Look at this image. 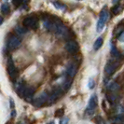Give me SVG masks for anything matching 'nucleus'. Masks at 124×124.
<instances>
[{"label":"nucleus","instance_id":"1","mask_svg":"<svg viewBox=\"0 0 124 124\" xmlns=\"http://www.w3.org/2000/svg\"><path fill=\"white\" fill-rule=\"evenodd\" d=\"M109 18V13H108V10L106 8H104L102 9V11L100 13V17L99 20H98V23H97V26H96V30L98 33H101L103 32L105 26H106V23L107 22V20Z\"/></svg>","mask_w":124,"mask_h":124},{"label":"nucleus","instance_id":"2","mask_svg":"<svg viewBox=\"0 0 124 124\" xmlns=\"http://www.w3.org/2000/svg\"><path fill=\"white\" fill-rule=\"evenodd\" d=\"M97 105H98V99H97V96L95 94H93V96L90 98V101H89V105H88V107L86 109V115L91 117L94 114V111H95V108L97 107Z\"/></svg>","mask_w":124,"mask_h":124},{"label":"nucleus","instance_id":"3","mask_svg":"<svg viewBox=\"0 0 124 124\" xmlns=\"http://www.w3.org/2000/svg\"><path fill=\"white\" fill-rule=\"evenodd\" d=\"M53 32L55 33L57 36L59 37H65L67 35V28L62 24L60 21H56L54 22V29Z\"/></svg>","mask_w":124,"mask_h":124},{"label":"nucleus","instance_id":"4","mask_svg":"<svg viewBox=\"0 0 124 124\" xmlns=\"http://www.w3.org/2000/svg\"><path fill=\"white\" fill-rule=\"evenodd\" d=\"M7 70H8V73L9 75L10 78L12 80H15L19 76V72H18V69L15 67L14 63H13L12 60L9 58L8 59V67H7Z\"/></svg>","mask_w":124,"mask_h":124},{"label":"nucleus","instance_id":"5","mask_svg":"<svg viewBox=\"0 0 124 124\" xmlns=\"http://www.w3.org/2000/svg\"><path fill=\"white\" fill-rule=\"evenodd\" d=\"M117 64L118 63L115 61H108L106 62V66H105V73L107 77H111L112 75H114V73L116 72V70L118 68Z\"/></svg>","mask_w":124,"mask_h":124},{"label":"nucleus","instance_id":"6","mask_svg":"<svg viewBox=\"0 0 124 124\" xmlns=\"http://www.w3.org/2000/svg\"><path fill=\"white\" fill-rule=\"evenodd\" d=\"M48 98H49V93L44 92L41 94H39L37 98L34 100V105L37 107H40L48 102Z\"/></svg>","mask_w":124,"mask_h":124},{"label":"nucleus","instance_id":"7","mask_svg":"<svg viewBox=\"0 0 124 124\" xmlns=\"http://www.w3.org/2000/svg\"><path fill=\"white\" fill-rule=\"evenodd\" d=\"M21 42H22V39L20 37H17V36H12L8 39V50H15L16 48H18L19 46L21 45Z\"/></svg>","mask_w":124,"mask_h":124},{"label":"nucleus","instance_id":"8","mask_svg":"<svg viewBox=\"0 0 124 124\" xmlns=\"http://www.w3.org/2000/svg\"><path fill=\"white\" fill-rule=\"evenodd\" d=\"M23 24L26 28H32V29H37V19L35 17H26L23 22Z\"/></svg>","mask_w":124,"mask_h":124},{"label":"nucleus","instance_id":"9","mask_svg":"<svg viewBox=\"0 0 124 124\" xmlns=\"http://www.w3.org/2000/svg\"><path fill=\"white\" fill-rule=\"evenodd\" d=\"M62 95V90L61 88H55L52 93L49 94V98H48V102L51 104V103H54L56 100H58L61 96Z\"/></svg>","mask_w":124,"mask_h":124},{"label":"nucleus","instance_id":"10","mask_svg":"<svg viewBox=\"0 0 124 124\" xmlns=\"http://www.w3.org/2000/svg\"><path fill=\"white\" fill-rule=\"evenodd\" d=\"M35 92H36V90H35L34 87H31V86H23V88L21 91V93L23 94V96L24 97L25 99L29 100L31 97H33Z\"/></svg>","mask_w":124,"mask_h":124},{"label":"nucleus","instance_id":"11","mask_svg":"<svg viewBox=\"0 0 124 124\" xmlns=\"http://www.w3.org/2000/svg\"><path fill=\"white\" fill-rule=\"evenodd\" d=\"M78 44L76 41L70 40L67 43L65 44V50H67V52H69L70 54H75L78 51Z\"/></svg>","mask_w":124,"mask_h":124},{"label":"nucleus","instance_id":"12","mask_svg":"<svg viewBox=\"0 0 124 124\" xmlns=\"http://www.w3.org/2000/svg\"><path fill=\"white\" fill-rule=\"evenodd\" d=\"M78 72V65L77 63H70L66 69V75L69 78H73Z\"/></svg>","mask_w":124,"mask_h":124},{"label":"nucleus","instance_id":"13","mask_svg":"<svg viewBox=\"0 0 124 124\" xmlns=\"http://www.w3.org/2000/svg\"><path fill=\"white\" fill-rule=\"evenodd\" d=\"M106 89L108 91L112 92V93H115V92H117V91L119 90V85L116 81H109L107 83V85H106Z\"/></svg>","mask_w":124,"mask_h":124},{"label":"nucleus","instance_id":"14","mask_svg":"<svg viewBox=\"0 0 124 124\" xmlns=\"http://www.w3.org/2000/svg\"><path fill=\"white\" fill-rule=\"evenodd\" d=\"M106 99H107V101L109 103H111V104H115V103L118 102V100H119V96H118V94H116V93H107L106 95Z\"/></svg>","mask_w":124,"mask_h":124},{"label":"nucleus","instance_id":"15","mask_svg":"<svg viewBox=\"0 0 124 124\" xmlns=\"http://www.w3.org/2000/svg\"><path fill=\"white\" fill-rule=\"evenodd\" d=\"M124 8V6L123 5H120V4H116L115 6L113 7V8H112V13L114 14V15H118L119 13L121 12L122 10H123Z\"/></svg>","mask_w":124,"mask_h":124},{"label":"nucleus","instance_id":"16","mask_svg":"<svg viewBox=\"0 0 124 124\" xmlns=\"http://www.w3.org/2000/svg\"><path fill=\"white\" fill-rule=\"evenodd\" d=\"M103 43H104L103 38H102V37H98V38L95 40V42L93 43V50H100V48L103 46Z\"/></svg>","mask_w":124,"mask_h":124},{"label":"nucleus","instance_id":"17","mask_svg":"<svg viewBox=\"0 0 124 124\" xmlns=\"http://www.w3.org/2000/svg\"><path fill=\"white\" fill-rule=\"evenodd\" d=\"M15 32L20 35V36H23V35H25L27 33V28L26 27H23V26H17L16 29H15Z\"/></svg>","mask_w":124,"mask_h":124},{"label":"nucleus","instance_id":"18","mask_svg":"<svg viewBox=\"0 0 124 124\" xmlns=\"http://www.w3.org/2000/svg\"><path fill=\"white\" fill-rule=\"evenodd\" d=\"M111 54L114 56L115 58H121L120 53H119V52L118 51V50H117L116 48H114V47L112 48V50H111Z\"/></svg>","mask_w":124,"mask_h":124},{"label":"nucleus","instance_id":"19","mask_svg":"<svg viewBox=\"0 0 124 124\" xmlns=\"http://www.w3.org/2000/svg\"><path fill=\"white\" fill-rule=\"evenodd\" d=\"M1 11L4 13V14L8 13V11H9V6L8 4H3L1 6Z\"/></svg>","mask_w":124,"mask_h":124},{"label":"nucleus","instance_id":"20","mask_svg":"<svg viewBox=\"0 0 124 124\" xmlns=\"http://www.w3.org/2000/svg\"><path fill=\"white\" fill-rule=\"evenodd\" d=\"M64 114V110L62 108H60V109H57L55 112V117L56 118H62Z\"/></svg>","mask_w":124,"mask_h":124},{"label":"nucleus","instance_id":"21","mask_svg":"<svg viewBox=\"0 0 124 124\" xmlns=\"http://www.w3.org/2000/svg\"><path fill=\"white\" fill-rule=\"evenodd\" d=\"M53 5H54V7H55L56 8H58V9H61V10L65 9V6H64V5H62V4H61V3L53 2Z\"/></svg>","mask_w":124,"mask_h":124},{"label":"nucleus","instance_id":"22","mask_svg":"<svg viewBox=\"0 0 124 124\" xmlns=\"http://www.w3.org/2000/svg\"><path fill=\"white\" fill-rule=\"evenodd\" d=\"M95 121H96V123H97V124H106V121L103 119V118H102V117H100V116L96 117V118H95Z\"/></svg>","mask_w":124,"mask_h":124},{"label":"nucleus","instance_id":"23","mask_svg":"<svg viewBox=\"0 0 124 124\" xmlns=\"http://www.w3.org/2000/svg\"><path fill=\"white\" fill-rule=\"evenodd\" d=\"M12 3L14 6L19 7L22 3H23V0H12Z\"/></svg>","mask_w":124,"mask_h":124},{"label":"nucleus","instance_id":"24","mask_svg":"<svg viewBox=\"0 0 124 124\" xmlns=\"http://www.w3.org/2000/svg\"><path fill=\"white\" fill-rule=\"evenodd\" d=\"M60 124H68V118H63L60 120Z\"/></svg>","mask_w":124,"mask_h":124},{"label":"nucleus","instance_id":"25","mask_svg":"<svg viewBox=\"0 0 124 124\" xmlns=\"http://www.w3.org/2000/svg\"><path fill=\"white\" fill-rule=\"evenodd\" d=\"M118 40H119L120 42H123L124 43V32H122V33L118 36Z\"/></svg>","mask_w":124,"mask_h":124},{"label":"nucleus","instance_id":"26","mask_svg":"<svg viewBox=\"0 0 124 124\" xmlns=\"http://www.w3.org/2000/svg\"><path fill=\"white\" fill-rule=\"evenodd\" d=\"M93 85H94L93 79V78H91V79H90V82H89V88H90V89H93Z\"/></svg>","mask_w":124,"mask_h":124},{"label":"nucleus","instance_id":"27","mask_svg":"<svg viewBox=\"0 0 124 124\" xmlns=\"http://www.w3.org/2000/svg\"><path fill=\"white\" fill-rule=\"evenodd\" d=\"M9 103H10V107H11V108H14V102H13L12 98L9 99Z\"/></svg>","mask_w":124,"mask_h":124},{"label":"nucleus","instance_id":"28","mask_svg":"<svg viewBox=\"0 0 124 124\" xmlns=\"http://www.w3.org/2000/svg\"><path fill=\"white\" fill-rule=\"evenodd\" d=\"M16 115V111L15 110H12V113H11V118H14Z\"/></svg>","mask_w":124,"mask_h":124},{"label":"nucleus","instance_id":"29","mask_svg":"<svg viewBox=\"0 0 124 124\" xmlns=\"http://www.w3.org/2000/svg\"><path fill=\"white\" fill-rule=\"evenodd\" d=\"M119 1H120V0H113V3H114V4H118Z\"/></svg>","mask_w":124,"mask_h":124},{"label":"nucleus","instance_id":"30","mask_svg":"<svg viewBox=\"0 0 124 124\" xmlns=\"http://www.w3.org/2000/svg\"><path fill=\"white\" fill-rule=\"evenodd\" d=\"M2 23H3V18L0 16V24H2Z\"/></svg>","mask_w":124,"mask_h":124},{"label":"nucleus","instance_id":"31","mask_svg":"<svg viewBox=\"0 0 124 124\" xmlns=\"http://www.w3.org/2000/svg\"><path fill=\"white\" fill-rule=\"evenodd\" d=\"M49 124H54V122L52 121V122H50V123H49Z\"/></svg>","mask_w":124,"mask_h":124}]
</instances>
